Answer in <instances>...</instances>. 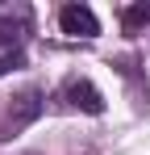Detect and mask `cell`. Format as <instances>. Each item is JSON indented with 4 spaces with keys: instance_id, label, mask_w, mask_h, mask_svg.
<instances>
[{
    "instance_id": "4",
    "label": "cell",
    "mask_w": 150,
    "mask_h": 155,
    "mask_svg": "<svg viewBox=\"0 0 150 155\" xmlns=\"http://www.w3.org/2000/svg\"><path fill=\"white\" fill-rule=\"evenodd\" d=\"M13 63H17V59H13V54H0V76H4V71H8V67H13Z\"/></svg>"
},
{
    "instance_id": "2",
    "label": "cell",
    "mask_w": 150,
    "mask_h": 155,
    "mask_svg": "<svg viewBox=\"0 0 150 155\" xmlns=\"http://www.w3.org/2000/svg\"><path fill=\"white\" fill-rule=\"evenodd\" d=\"M67 101H71L75 109H83V113H104V101H100V92L88 84V80L67 84Z\"/></svg>"
},
{
    "instance_id": "3",
    "label": "cell",
    "mask_w": 150,
    "mask_h": 155,
    "mask_svg": "<svg viewBox=\"0 0 150 155\" xmlns=\"http://www.w3.org/2000/svg\"><path fill=\"white\" fill-rule=\"evenodd\" d=\"M150 21V8L146 4H129V8H121V29L125 34H142Z\"/></svg>"
},
{
    "instance_id": "1",
    "label": "cell",
    "mask_w": 150,
    "mask_h": 155,
    "mask_svg": "<svg viewBox=\"0 0 150 155\" xmlns=\"http://www.w3.org/2000/svg\"><path fill=\"white\" fill-rule=\"evenodd\" d=\"M58 25H63V34H71V38H96L100 34V21H96V13L88 4H63Z\"/></svg>"
}]
</instances>
